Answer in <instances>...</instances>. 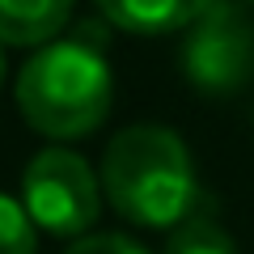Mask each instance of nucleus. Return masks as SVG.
Wrapping results in <instances>:
<instances>
[{
  "label": "nucleus",
  "instance_id": "nucleus-1",
  "mask_svg": "<svg viewBox=\"0 0 254 254\" xmlns=\"http://www.w3.org/2000/svg\"><path fill=\"white\" fill-rule=\"evenodd\" d=\"M115 76H110L102 38L93 26L76 34H60L38 47L17 72V110L38 136L47 140H85L110 115Z\"/></svg>",
  "mask_w": 254,
  "mask_h": 254
},
{
  "label": "nucleus",
  "instance_id": "nucleus-2",
  "mask_svg": "<svg viewBox=\"0 0 254 254\" xmlns=\"http://www.w3.org/2000/svg\"><path fill=\"white\" fill-rule=\"evenodd\" d=\"M102 195L140 229H178L195 216L199 199L190 148L161 123L123 127L102 153Z\"/></svg>",
  "mask_w": 254,
  "mask_h": 254
},
{
  "label": "nucleus",
  "instance_id": "nucleus-3",
  "mask_svg": "<svg viewBox=\"0 0 254 254\" xmlns=\"http://www.w3.org/2000/svg\"><path fill=\"white\" fill-rule=\"evenodd\" d=\"M102 187L93 165L72 148H43L26 161L21 174V208L30 212L34 229L60 237V242H76L98 225L102 208Z\"/></svg>",
  "mask_w": 254,
  "mask_h": 254
},
{
  "label": "nucleus",
  "instance_id": "nucleus-4",
  "mask_svg": "<svg viewBox=\"0 0 254 254\" xmlns=\"http://www.w3.org/2000/svg\"><path fill=\"white\" fill-rule=\"evenodd\" d=\"M182 76L199 93L225 98L254 81V21L242 4L212 0L182 38Z\"/></svg>",
  "mask_w": 254,
  "mask_h": 254
},
{
  "label": "nucleus",
  "instance_id": "nucleus-5",
  "mask_svg": "<svg viewBox=\"0 0 254 254\" xmlns=\"http://www.w3.org/2000/svg\"><path fill=\"white\" fill-rule=\"evenodd\" d=\"M93 4L115 30L157 38V34H174V30H190L208 13L212 0H93Z\"/></svg>",
  "mask_w": 254,
  "mask_h": 254
},
{
  "label": "nucleus",
  "instance_id": "nucleus-6",
  "mask_svg": "<svg viewBox=\"0 0 254 254\" xmlns=\"http://www.w3.org/2000/svg\"><path fill=\"white\" fill-rule=\"evenodd\" d=\"M76 0H0V43L47 47L64 34Z\"/></svg>",
  "mask_w": 254,
  "mask_h": 254
},
{
  "label": "nucleus",
  "instance_id": "nucleus-7",
  "mask_svg": "<svg viewBox=\"0 0 254 254\" xmlns=\"http://www.w3.org/2000/svg\"><path fill=\"white\" fill-rule=\"evenodd\" d=\"M165 254H237V246H233V237L225 233L220 220L195 212L190 220H182V225L170 233Z\"/></svg>",
  "mask_w": 254,
  "mask_h": 254
},
{
  "label": "nucleus",
  "instance_id": "nucleus-8",
  "mask_svg": "<svg viewBox=\"0 0 254 254\" xmlns=\"http://www.w3.org/2000/svg\"><path fill=\"white\" fill-rule=\"evenodd\" d=\"M0 254H38V229L21 199L0 190Z\"/></svg>",
  "mask_w": 254,
  "mask_h": 254
},
{
  "label": "nucleus",
  "instance_id": "nucleus-9",
  "mask_svg": "<svg viewBox=\"0 0 254 254\" xmlns=\"http://www.w3.org/2000/svg\"><path fill=\"white\" fill-rule=\"evenodd\" d=\"M64 254H153V250L144 242H136V237H127V233H85Z\"/></svg>",
  "mask_w": 254,
  "mask_h": 254
},
{
  "label": "nucleus",
  "instance_id": "nucleus-10",
  "mask_svg": "<svg viewBox=\"0 0 254 254\" xmlns=\"http://www.w3.org/2000/svg\"><path fill=\"white\" fill-rule=\"evenodd\" d=\"M0 85H4V51H0Z\"/></svg>",
  "mask_w": 254,
  "mask_h": 254
},
{
  "label": "nucleus",
  "instance_id": "nucleus-11",
  "mask_svg": "<svg viewBox=\"0 0 254 254\" xmlns=\"http://www.w3.org/2000/svg\"><path fill=\"white\" fill-rule=\"evenodd\" d=\"M242 4H254V0H242Z\"/></svg>",
  "mask_w": 254,
  "mask_h": 254
}]
</instances>
